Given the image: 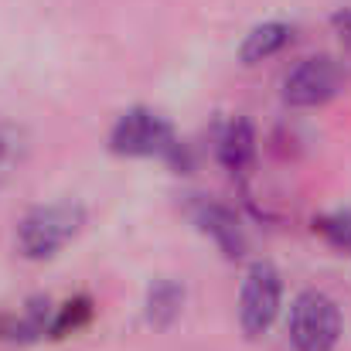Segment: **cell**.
Returning a JSON list of instances; mask_svg holds the SVG:
<instances>
[{
	"instance_id": "cell-8",
	"label": "cell",
	"mask_w": 351,
	"mask_h": 351,
	"mask_svg": "<svg viewBox=\"0 0 351 351\" xmlns=\"http://www.w3.org/2000/svg\"><path fill=\"white\" fill-rule=\"evenodd\" d=\"M290 41H293V24H287V21L256 24V27L242 38V45H239V62H242V65H259V62L280 55Z\"/></svg>"
},
{
	"instance_id": "cell-1",
	"label": "cell",
	"mask_w": 351,
	"mask_h": 351,
	"mask_svg": "<svg viewBox=\"0 0 351 351\" xmlns=\"http://www.w3.org/2000/svg\"><path fill=\"white\" fill-rule=\"evenodd\" d=\"M110 150L119 157H160L174 167L184 164V143L178 140L174 126L154 110L133 106L113 123L110 130Z\"/></svg>"
},
{
	"instance_id": "cell-3",
	"label": "cell",
	"mask_w": 351,
	"mask_h": 351,
	"mask_svg": "<svg viewBox=\"0 0 351 351\" xmlns=\"http://www.w3.org/2000/svg\"><path fill=\"white\" fill-rule=\"evenodd\" d=\"M287 338L293 351H335L341 341V311L321 290H304L290 304Z\"/></svg>"
},
{
	"instance_id": "cell-9",
	"label": "cell",
	"mask_w": 351,
	"mask_h": 351,
	"mask_svg": "<svg viewBox=\"0 0 351 351\" xmlns=\"http://www.w3.org/2000/svg\"><path fill=\"white\" fill-rule=\"evenodd\" d=\"M184 307V287L178 280H154L147 290V321L154 328H167Z\"/></svg>"
},
{
	"instance_id": "cell-6",
	"label": "cell",
	"mask_w": 351,
	"mask_h": 351,
	"mask_svg": "<svg viewBox=\"0 0 351 351\" xmlns=\"http://www.w3.org/2000/svg\"><path fill=\"white\" fill-rule=\"evenodd\" d=\"M215 157L226 171L245 174L256 160V130L245 117H232L215 136Z\"/></svg>"
},
{
	"instance_id": "cell-4",
	"label": "cell",
	"mask_w": 351,
	"mask_h": 351,
	"mask_svg": "<svg viewBox=\"0 0 351 351\" xmlns=\"http://www.w3.org/2000/svg\"><path fill=\"white\" fill-rule=\"evenodd\" d=\"M348 86V69L335 55H311L283 75V103L293 110H317L338 99Z\"/></svg>"
},
{
	"instance_id": "cell-10",
	"label": "cell",
	"mask_w": 351,
	"mask_h": 351,
	"mask_svg": "<svg viewBox=\"0 0 351 351\" xmlns=\"http://www.w3.org/2000/svg\"><path fill=\"white\" fill-rule=\"evenodd\" d=\"M27 157V136L17 123L0 117V184H7Z\"/></svg>"
},
{
	"instance_id": "cell-13",
	"label": "cell",
	"mask_w": 351,
	"mask_h": 351,
	"mask_svg": "<svg viewBox=\"0 0 351 351\" xmlns=\"http://www.w3.org/2000/svg\"><path fill=\"white\" fill-rule=\"evenodd\" d=\"M335 24H338V31H341V38L351 45V10H345V14H338L335 17Z\"/></svg>"
},
{
	"instance_id": "cell-2",
	"label": "cell",
	"mask_w": 351,
	"mask_h": 351,
	"mask_svg": "<svg viewBox=\"0 0 351 351\" xmlns=\"http://www.w3.org/2000/svg\"><path fill=\"white\" fill-rule=\"evenodd\" d=\"M86 222V212L72 202L58 205H41L27 212L17 226V252L24 259H51L58 256Z\"/></svg>"
},
{
	"instance_id": "cell-11",
	"label": "cell",
	"mask_w": 351,
	"mask_h": 351,
	"mask_svg": "<svg viewBox=\"0 0 351 351\" xmlns=\"http://www.w3.org/2000/svg\"><path fill=\"white\" fill-rule=\"evenodd\" d=\"M93 317V304L86 300V297H79V300H69V304H62V307H55V314H51V338H62V335H69V331H79L86 321Z\"/></svg>"
},
{
	"instance_id": "cell-12",
	"label": "cell",
	"mask_w": 351,
	"mask_h": 351,
	"mask_svg": "<svg viewBox=\"0 0 351 351\" xmlns=\"http://www.w3.org/2000/svg\"><path fill=\"white\" fill-rule=\"evenodd\" d=\"M314 232L321 235L328 245L335 249H348L351 252V212H331V215H321L314 219Z\"/></svg>"
},
{
	"instance_id": "cell-7",
	"label": "cell",
	"mask_w": 351,
	"mask_h": 351,
	"mask_svg": "<svg viewBox=\"0 0 351 351\" xmlns=\"http://www.w3.org/2000/svg\"><path fill=\"white\" fill-rule=\"evenodd\" d=\"M195 222L205 235H212V242L229 256V259H239L245 252V232L235 219V212H229L226 205L219 202H202L198 212H195Z\"/></svg>"
},
{
	"instance_id": "cell-5",
	"label": "cell",
	"mask_w": 351,
	"mask_h": 351,
	"mask_svg": "<svg viewBox=\"0 0 351 351\" xmlns=\"http://www.w3.org/2000/svg\"><path fill=\"white\" fill-rule=\"evenodd\" d=\"M283 304V276L273 263L259 259L245 269L242 290H239V324L249 338H259L273 328Z\"/></svg>"
}]
</instances>
